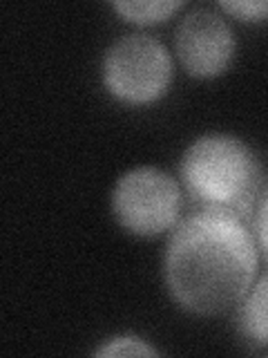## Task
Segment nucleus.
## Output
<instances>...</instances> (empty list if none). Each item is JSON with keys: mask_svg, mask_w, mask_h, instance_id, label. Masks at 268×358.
Here are the masks:
<instances>
[{"mask_svg": "<svg viewBox=\"0 0 268 358\" xmlns=\"http://www.w3.org/2000/svg\"><path fill=\"white\" fill-rule=\"evenodd\" d=\"M253 233L260 251L268 255V188H264L260 199H257V206L253 213Z\"/></svg>", "mask_w": 268, "mask_h": 358, "instance_id": "obj_10", "label": "nucleus"}, {"mask_svg": "<svg viewBox=\"0 0 268 358\" xmlns=\"http://www.w3.org/2000/svg\"><path fill=\"white\" fill-rule=\"evenodd\" d=\"M237 327L251 345L268 350V271L255 278L237 305Z\"/></svg>", "mask_w": 268, "mask_h": 358, "instance_id": "obj_6", "label": "nucleus"}, {"mask_svg": "<svg viewBox=\"0 0 268 358\" xmlns=\"http://www.w3.org/2000/svg\"><path fill=\"white\" fill-rule=\"evenodd\" d=\"M237 38L226 16L210 7H193L174 29V54L184 72L195 78H215L228 70Z\"/></svg>", "mask_w": 268, "mask_h": 358, "instance_id": "obj_5", "label": "nucleus"}, {"mask_svg": "<svg viewBox=\"0 0 268 358\" xmlns=\"http://www.w3.org/2000/svg\"><path fill=\"white\" fill-rule=\"evenodd\" d=\"M110 208L123 231L137 238H159L181 222L184 186L161 168H130L112 188Z\"/></svg>", "mask_w": 268, "mask_h": 358, "instance_id": "obj_4", "label": "nucleus"}, {"mask_svg": "<svg viewBox=\"0 0 268 358\" xmlns=\"http://www.w3.org/2000/svg\"><path fill=\"white\" fill-rule=\"evenodd\" d=\"M260 275V246L244 217L199 208L170 231L163 282L172 302L195 316H219L248 294Z\"/></svg>", "mask_w": 268, "mask_h": 358, "instance_id": "obj_1", "label": "nucleus"}, {"mask_svg": "<svg viewBox=\"0 0 268 358\" xmlns=\"http://www.w3.org/2000/svg\"><path fill=\"white\" fill-rule=\"evenodd\" d=\"M94 356L105 358V356H159V350L152 347L145 338L134 334H119L112 336V338L103 341L96 350Z\"/></svg>", "mask_w": 268, "mask_h": 358, "instance_id": "obj_8", "label": "nucleus"}, {"mask_svg": "<svg viewBox=\"0 0 268 358\" xmlns=\"http://www.w3.org/2000/svg\"><path fill=\"white\" fill-rule=\"evenodd\" d=\"M174 61L165 45L143 31H130L110 45L100 61V81L110 96L128 106H148L165 96Z\"/></svg>", "mask_w": 268, "mask_h": 358, "instance_id": "obj_3", "label": "nucleus"}, {"mask_svg": "<svg viewBox=\"0 0 268 358\" xmlns=\"http://www.w3.org/2000/svg\"><path fill=\"white\" fill-rule=\"evenodd\" d=\"M110 7L132 25L148 27L172 18L179 9H184V3L181 0H117Z\"/></svg>", "mask_w": 268, "mask_h": 358, "instance_id": "obj_7", "label": "nucleus"}, {"mask_svg": "<svg viewBox=\"0 0 268 358\" xmlns=\"http://www.w3.org/2000/svg\"><path fill=\"white\" fill-rule=\"evenodd\" d=\"M219 9L244 22L268 20V0H221Z\"/></svg>", "mask_w": 268, "mask_h": 358, "instance_id": "obj_9", "label": "nucleus"}, {"mask_svg": "<svg viewBox=\"0 0 268 358\" xmlns=\"http://www.w3.org/2000/svg\"><path fill=\"white\" fill-rule=\"evenodd\" d=\"M179 182L199 208L253 217L262 195V162L246 141L226 132H208L188 145L179 162Z\"/></svg>", "mask_w": 268, "mask_h": 358, "instance_id": "obj_2", "label": "nucleus"}]
</instances>
